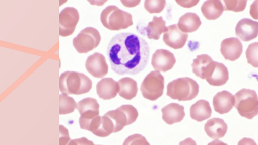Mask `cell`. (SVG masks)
Segmentation results:
<instances>
[{
  "mask_svg": "<svg viewBox=\"0 0 258 145\" xmlns=\"http://www.w3.org/2000/svg\"><path fill=\"white\" fill-rule=\"evenodd\" d=\"M229 80V72L225 64L213 61L206 74V80L211 86H222Z\"/></svg>",
  "mask_w": 258,
  "mask_h": 145,
  "instance_id": "12",
  "label": "cell"
},
{
  "mask_svg": "<svg viewBox=\"0 0 258 145\" xmlns=\"http://www.w3.org/2000/svg\"><path fill=\"white\" fill-rule=\"evenodd\" d=\"M250 15L253 19L258 20V0L254 1L250 6Z\"/></svg>",
  "mask_w": 258,
  "mask_h": 145,
  "instance_id": "34",
  "label": "cell"
},
{
  "mask_svg": "<svg viewBox=\"0 0 258 145\" xmlns=\"http://www.w3.org/2000/svg\"><path fill=\"white\" fill-rule=\"evenodd\" d=\"M99 104L95 98H86L81 100L77 104V109L80 114V128L86 130L89 123L95 117L99 116Z\"/></svg>",
  "mask_w": 258,
  "mask_h": 145,
  "instance_id": "9",
  "label": "cell"
},
{
  "mask_svg": "<svg viewBox=\"0 0 258 145\" xmlns=\"http://www.w3.org/2000/svg\"><path fill=\"white\" fill-rule=\"evenodd\" d=\"M122 145H151L144 136L140 134H133L128 136Z\"/></svg>",
  "mask_w": 258,
  "mask_h": 145,
  "instance_id": "32",
  "label": "cell"
},
{
  "mask_svg": "<svg viewBox=\"0 0 258 145\" xmlns=\"http://www.w3.org/2000/svg\"><path fill=\"white\" fill-rule=\"evenodd\" d=\"M70 141L71 138L68 129L63 125H59V145H67Z\"/></svg>",
  "mask_w": 258,
  "mask_h": 145,
  "instance_id": "33",
  "label": "cell"
},
{
  "mask_svg": "<svg viewBox=\"0 0 258 145\" xmlns=\"http://www.w3.org/2000/svg\"><path fill=\"white\" fill-rule=\"evenodd\" d=\"M224 10L225 11H234V12H241L245 10L246 7L247 2L244 0H230L223 1Z\"/></svg>",
  "mask_w": 258,
  "mask_h": 145,
  "instance_id": "31",
  "label": "cell"
},
{
  "mask_svg": "<svg viewBox=\"0 0 258 145\" xmlns=\"http://www.w3.org/2000/svg\"><path fill=\"white\" fill-rule=\"evenodd\" d=\"M164 77L159 71H151L146 76L141 85L142 95L150 101H156L164 93Z\"/></svg>",
  "mask_w": 258,
  "mask_h": 145,
  "instance_id": "7",
  "label": "cell"
},
{
  "mask_svg": "<svg viewBox=\"0 0 258 145\" xmlns=\"http://www.w3.org/2000/svg\"><path fill=\"white\" fill-rule=\"evenodd\" d=\"M167 27H166V22L163 18L153 16L152 22H149L145 31L147 36L149 39L159 40L161 34L167 31Z\"/></svg>",
  "mask_w": 258,
  "mask_h": 145,
  "instance_id": "26",
  "label": "cell"
},
{
  "mask_svg": "<svg viewBox=\"0 0 258 145\" xmlns=\"http://www.w3.org/2000/svg\"><path fill=\"white\" fill-rule=\"evenodd\" d=\"M149 56V45L136 34H117L108 45V59L113 71L118 75H135L143 71Z\"/></svg>",
  "mask_w": 258,
  "mask_h": 145,
  "instance_id": "1",
  "label": "cell"
},
{
  "mask_svg": "<svg viewBox=\"0 0 258 145\" xmlns=\"http://www.w3.org/2000/svg\"><path fill=\"white\" fill-rule=\"evenodd\" d=\"M101 34L94 27H86L73 39V45L80 54H87L98 47L101 43Z\"/></svg>",
  "mask_w": 258,
  "mask_h": 145,
  "instance_id": "6",
  "label": "cell"
},
{
  "mask_svg": "<svg viewBox=\"0 0 258 145\" xmlns=\"http://www.w3.org/2000/svg\"><path fill=\"white\" fill-rule=\"evenodd\" d=\"M235 109L241 117L248 120L258 114V96L256 91L249 89H242L234 95Z\"/></svg>",
  "mask_w": 258,
  "mask_h": 145,
  "instance_id": "5",
  "label": "cell"
},
{
  "mask_svg": "<svg viewBox=\"0 0 258 145\" xmlns=\"http://www.w3.org/2000/svg\"><path fill=\"white\" fill-rule=\"evenodd\" d=\"M220 51L225 59L234 62L241 57L243 45L238 38H227L222 40Z\"/></svg>",
  "mask_w": 258,
  "mask_h": 145,
  "instance_id": "17",
  "label": "cell"
},
{
  "mask_svg": "<svg viewBox=\"0 0 258 145\" xmlns=\"http://www.w3.org/2000/svg\"><path fill=\"white\" fill-rule=\"evenodd\" d=\"M101 21L106 28L113 31L124 30L133 25L132 14L115 6H109L103 10Z\"/></svg>",
  "mask_w": 258,
  "mask_h": 145,
  "instance_id": "4",
  "label": "cell"
},
{
  "mask_svg": "<svg viewBox=\"0 0 258 145\" xmlns=\"http://www.w3.org/2000/svg\"><path fill=\"white\" fill-rule=\"evenodd\" d=\"M212 114L209 101L199 100L190 108V115L191 119L197 122H203L211 117Z\"/></svg>",
  "mask_w": 258,
  "mask_h": 145,
  "instance_id": "22",
  "label": "cell"
},
{
  "mask_svg": "<svg viewBox=\"0 0 258 145\" xmlns=\"http://www.w3.org/2000/svg\"><path fill=\"white\" fill-rule=\"evenodd\" d=\"M179 145H197V143L195 142V140L192 138H188L186 139L183 140V141H180Z\"/></svg>",
  "mask_w": 258,
  "mask_h": 145,
  "instance_id": "36",
  "label": "cell"
},
{
  "mask_svg": "<svg viewBox=\"0 0 258 145\" xmlns=\"http://www.w3.org/2000/svg\"><path fill=\"white\" fill-rule=\"evenodd\" d=\"M224 6L219 0H209L203 3L201 7L203 15L208 20H216L223 14Z\"/></svg>",
  "mask_w": 258,
  "mask_h": 145,
  "instance_id": "24",
  "label": "cell"
},
{
  "mask_svg": "<svg viewBox=\"0 0 258 145\" xmlns=\"http://www.w3.org/2000/svg\"><path fill=\"white\" fill-rule=\"evenodd\" d=\"M87 130L92 132L95 136L105 138L115 133V127L112 119L104 114L102 117H95L89 124Z\"/></svg>",
  "mask_w": 258,
  "mask_h": 145,
  "instance_id": "11",
  "label": "cell"
},
{
  "mask_svg": "<svg viewBox=\"0 0 258 145\" xmlns=\"http://www.w3.org/2000/svg\"><path fill=\"white\" fill-rule=\"evenodd\" d=\"M204 130L210 138L218 140L225 136L227 132V125L222 119L213 118L205 124Z\"/></svg>",
  "mask_w": 258,
  "mask_h": 145,
  "instance_id": "21",
  "label": "cell"
},
{
  "mask_svg": "<svg viewBox=\"0 0 258 145\" xmlns=\"http://www.w3.org/2000/svg\"><path fill=\"white\" fill-rule=\"evenodd\" d=\"M199 93V85L196 81L183 77L172 81L167 85V96L179 101H191Z\"/></svg>",
  "mask_w": 258,
  "mask_h": 145,
  "instance_id": "3",
  "label": "cell"
},
{
  "mask_svg": "<svg viewBox=\"0 0 258 145\" xmlns=\"http://www.w3.org/2000/svg\"><path fill=\"white\" fill-rule=\"evenodd\" d=\"M248 63L255 68H258V42L251 43L246 51Z\"/></svg>",
  "mask_w": 258,
  "mask_h": 145,
  "instance_id": "29",
  "label": "cell"
},
{
  "mask_svg": "<svg viewBox=\"0 0 258 145\" xmlns=\"http://www.w3.org/2000/svg\"><path fill=\"white\" fill-rule=\"evenodd\" d=\"M161 112L163 120L168 125L181 122L185 116L184 107L176 103H172L164 106L161 109Z\"/></svg>",
  "mask_w": 258,
  "mask_h": 145,
  "instance_id": "19",
  "label": "cell"
},
{
  "mask_svg": "<svg viewBox=\"0 0 258 145\" xmlns=\"http://www.w3.org/2000/svg\"><path fill=\"white\" fill-rule=\"evenodd\" d=\"M208 145H228L225 144V143L222 142V141H219V140H215V141H211Z\"/></svg>",
  "mask_w": 258,
  "mask_h": 145,
  "instance_id": "37",
  "label": "cell"
},
{
  "mask_svg": "<svg viewBox=\"0 0 258 145\" xmlns=\"http://www.w3.org/2000/svg\"><path fill=\"white\" fill-rule=\"evenodd\" d=\"M96 92L101 99H112L118 93V84L112 78L102 79L97 84Z\"/></svg>",
  "mask_w": 258,
  "mask_h": 145,
  "instance_id": "20",
  "label": "cell"
},
{
  "mask_svg": "<svg viewBox=\"0 0 258 145\" xmlns=\"http://www.w3.org/2000/svg\"><path fill=\"white\" fill-rule=\"evenodd\" d=\"M238 145H257V143L254 141V140L251 139L249 138H242L241 141H239Z\"/></svg>",
  "mask_w": 258,
  "mask_h": 145,
  "instance_id": "35",
  "label": "cell"
},
{
  "mask_svg": "<svg viewBox=\"0 0 258 145\" xmlns=\"http://www.w3.org/2000/svg\"><path fill=\"white\" fill-rule=\"evenodd\" d=\"M235 35L242 41L248 42L258 36V22L250 19H243L235 27Z\"/></svg>",
  "mask_w": 258,
  "mask_h": 145,
  "instance_id": "16",
  "label": "cell"
},
{
  "mask_svg": "<svg viewBox=\"0 0 258 145\" xmlns=\"http://www.w3.org/2000/svg\"><path fill=\"white\" fill-rule=\"evenodd\" d=\"M145 10L150 14H159L162 12L166 6V1L164 0H146L145 1Z\"/></svg>",
  "mask_w": 258,
  "mask_h": 145,
  "instance_id": "30",
  "label": "cell"
},
{
  "mask_svg": "<svg viewBox=\"0 0 258 145\" xmlns=\"http://www.w3.org/2000/svg\"><path fill=\"white\" fill-rule=\"evenodd\" d=\"M212 62L213 59L207 54L197 56L196 59L193 61V63L191 64L194 74L202 80H206V72L210 64Z\"/></svg>",
  "mask_w": 258,
  "mask_h": 145,
  "instance_id": "27",
  "label": "cell"
},
{
  "mask_svg": "<svg viewBox=\"0 0 258 145\" xmlns=\"http://www.w3.org/2000/svg\"><path fill=\"white\" fill-rule=\"evenodd\" d=\"M118 84V94L126 100H132L136 97L138 88L136 81L129 77L121 79Z\"/></svg>",
  "mask_w": 258,
  "mask_h": 145,
  "instance_id": "25",
  "label": "cell"
},
{
  "mask_svg": "<svg viewBox=\"0 0 258 145\" xmlns=\"http://www.w3.org/2000/svg\"><path fill=\"white\" fill-rule=\"evenodd\" d=\"M80 20L77 8L67 7L59 14V35L62 37L72 35Z\"/></svg>",
  "mask_w": 258,
  "mask_h": 145,
  "instance_id": "10",
  "label": "cell"
},
{
  "mask_svg": "<svg viewBox=\"0 0 258 145\" xmlns=\"http://www.w3.org/2000/svg\"><path fill=\"white\" fill-rule=\"evenodd\" d=\"M93 83L85 74L75 71L62 72L59 77V90L64 95H82L91 90Z\"/></svg>",
  "mask_w": 258,
  "mask_h": 145,
  "instance_id": "2",
  "label": "cell"
},
{
  "mask_svg": "<svg viewBox=\"0 0 258 145\" xmlns=\"http://www.w3.org/2000/svg\"><path fill=\"white\" fill-rule=\"evenodd\" d=\"M202 22L198 14L195 13H186L179 19V29L184 33H192L201 27Z\"/></svg>",
  "mask_w": 258,
  "mask_h": 145,
  "instance_id": "23",
  "label": "cell"
},
{
  "mask_svg": "<svg viewBox=\"0 0 258 145\" xmlns=\"http://www.w3.org/2000/svg\"><path fill=\"white\" fill-rule=\"evenodd\" d=\"M213 105L216 112L220 114H225L230 112L235 105V98L230 92H219L213 98Z\"/></svg>",
  "mask_w": 258,
  "mask_h": 145,
  "instance_id": "18",
  "label": "cell"
},
{
  "mask_svg": "<svg viewBox=\"0 0 258 145\" xmlns=\"http://www.w3.org/2000/svg\"><path fill=\"white\" fill-rule=\"evenodd\" d=\"M176 59L172 52L166 49H158L152 56L151 64L153 68L159 72H167L172 69Z\"/></svg>",
  "mask_w": 258,
  "mask_h": 145,
  "instance_id": "14",
  "label": "cell"
},
{
  "mask_svg": "<svg viewBox=\"0 0 258 145\" xmlns=\"http://www.w3.org/2000/svg\"><path fill=\"white\" fill-rule=\"evenodd\" d=\"M188 38V34L182 32L177 24H172L167 27V31L164 33L163 40L169 47L180 49L185 46Z\"/></svg>",
  "mask_w": 258,
  "mask_h": 145,
  "instance_id": "15",
  "label": "cell"
},
{
  "mask_svg": "<svg viewBox=\"0 0 258 145\" xmlns=\"http://www.w3.org/2000/svg\"><path fill=\"white\" fill-rule=\"evenodd\" d=\"M77 108L75 100L67 95L61 94L59 96V114H68L73 113Z\"/></svg>",
  "mask_w": 258,
  "mask_h": 145,
  "instance_id": "28",
  "label": "cell"
},
{
  "mask_svg": "<svg viewBox=\"0 0 258 145\" xmlns=\"http://www.w3.org/2000/svg\"><path fill=\"white\" fill-rule=\"evenodd\" d=\"M85 67L90 75L95 78H103L109 71L106 57L100 53L89 56L85 62Z\"/></svg>",
  "mask_w": 258,
  "mask_h": 145,
  "instance_id": "13",
  "label": "cell"
},
{
  "mask_svg": "<svg viewBox=\"0 0 258 145\" xmlns=\"http://www.w3.org/2000/svg\"><path fill=\"white\" fill-rule=\"evenodd\" d=\"M105 114L112 119L115 127V133H117L127 125L133 124L137 120L139 114L135 106L122 105L115 110L109 111Z\"/></svg>",
  "mask_w": 258,
  "mask_h": 145,
  "instance_id": "8",
  "label": "cell"
}]
</instances>
